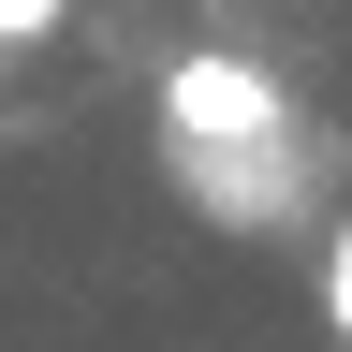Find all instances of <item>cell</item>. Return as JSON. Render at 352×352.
<instances>
[{
	"label": "cell",
	"instance_id": "obj_1",
	"mask_svg": "<svg viewBox=\"0 0 352 352\" xmlns=\"http://www.w3.org/2000/svg\"><path fill=\"white\" fill-rule=\"evenodd\" d=\"M147 147H162V191L206 206L220 235H279V220L323 191V132L294 118V88L235 59V44H191L147 103Z\"/></svg>",
	"mask_w": 352,
	"mask_h": 352
},
{
	"label": "cell",
	"instance_id": "obj_2",
	"mask_svg": "<svg viewBox=\"0 0 352 352\" xmlns=\"http://www.w3.org/2000/svg\"><path fill=\"white\" fill-rule=\"evenodd\" d=\"M323 323H338V352H352V220L323 235Z\"/></svg>",
	"mask_w": 352,
	"mask_h": 352
},
{
	"label": "cell",
	"instance_id": "obj_3",
	"mask_svg": "<svg viewBox=\"0 0 352 352\" xmlns=\"http://www.w3.org/2000/svg\"><path fill=\"white\" fill-rule=\"evenodd\" d=\"M59 15H74V0H0V44H44Z\"/></svg>",
	"mask_w": 352,
	"mask_h": 352
}]
</instances>
